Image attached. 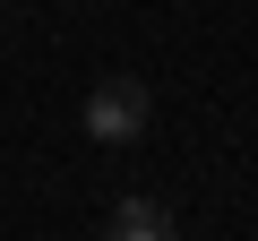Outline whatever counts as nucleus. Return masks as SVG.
<instances>
[{
	"mask_svg": "<svg viewBox=\"0 0 258 241\" xmlns=\"http://www.w3.org/2000/svg\"><path fill=\"white\" fill-rule=\"evenodd\" d=\"M103 241H181V224H172V207H155L147 190H129V198H112Z\"/></svg>",
	"mask_w": 258,
	"mask_h": 241,
	"instance_id": "obj_2",
	"label": "nucleus"
},
{
	"mask_svg": "<svg viewBox=\"0 0 258 241\" xmlns=\"http://www.w3.org/2000/svg\"><path fill=\"white\" fill-rule=\"evenodd\" d=\"M78 120H86L95 147H138L147 120H155V95H147V78H95V95H86Z\"/></svg>",
	"mask_w": 258,
	"mask_h": 241,
	"instance_id": "obj_1",
	"label": "nucleus"
}]
</instances>
